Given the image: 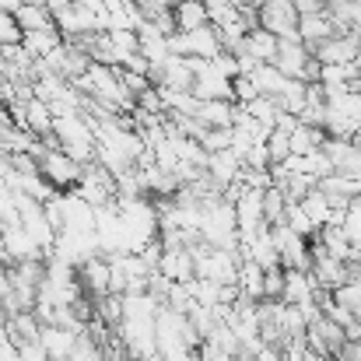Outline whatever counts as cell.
I'll use <instances>...</instances> for the list:
<instances>
[{
    "instance_id": "obj_2",
    "label": "cell",
    "mask_w": 361,
    "mask_h": 361,
    "mask_svg": "<svg viewBox=\"0 0 361 361\" xmlns=\"http://www.w3.org/2000/svg\"><path fill=\"white\" fill-rule=\"evenodd\" d=\"M305 63H309V53H305L302 39H295V42H284V39H277V53H274L270 67H274L281 78H288V81H298V78H302V71H305Z\"/></svg>"
},
{
    "instance_id": "obj_5",
    "label": "cell",
    "mask_w": 361,
    "mask_h": 361,
    "mask_svg": "<svg viewBox=\"0 0 361 361\" xmlns=\"http://www.w3.org/2000/svg\"><path fill=\"white\" fill-rule=\"evenodd\" d=\"M298 207L305 211V218H309L316 228H326V225H330V214H334V211H330V204H326V197H323L319 190H312L309 197H302Z\"/></svg>"
},
{
    "instance_id": "obj_4",
    "label": "cell",
    "mask_w": 361,
    "mask_h": 361,
    "mask_svg": "<svg viewBox=\"0 0 361 361\" xmlns=\"http://www.w3.org/2000/svg\"><path fill=\"white\" fill-rule=\"evenodd\" d=\"M172 18H176V32H193V28L207 25V14H204L200 0H179L172 7Z\"/></svg>"
},
{
    "instance_id": "obj_6",
    "label": "cell",
    "mask_w": 361,
    "mask_h": 361,
    "mask_svg": "<svg viewBox=\"0 0 361 361\" xmlns=\"http://www.w3.org/2000/svg\"><path fill=\"white\" fill-rule=\"evenodd\" d=\"M295 11H298V18H305V14H323V0H288Z\"/></svg>"
},
{
    "instance_id": "obj_1",
    "label": "cell",
    "mask_w": 361,
    "mask_h": 361,
    "mask_svg": "<svg viewBox=\"0 0 361 361\" xmlns=\"http://www.w3.org/2000/svg\"><path fill=\"white\" fill-rule=\"evenodd\" d=\"M259 28L274 39L295 42L298 39V11L288 0H259Z\"/></svg>"
},
{
    "instance_id": "obj_7",
    "label": "cell",
    "mask_w": 361,
    "mask_h": 361,
    "mask_svg": "<svg viewBox=\"0 0 361 361\" xmlns=\"http://www.w3.org/2000/svg\"><path fill=\"white\" fill-rule=\"evenodd\" d=\"M351 147H358V151H361V126L351 133Z\"/></svg>"
},
{
    "instance_id": "obj_3",
    "label": "cell",
    "mask_w": 361,
    "mask_h": 361,
    "mask_svg": "<svg viewBox=\"0 0 361 361\" xmlns=\"http://www.w3.org/2000/svg\"><path fill=\"white\" fill-rule=\"evenodd\" d=\"M274 53H277V39H274L270 32H263V28L245 32V39H242V56H252L256 63H270Z\"/></svg>"
}]
</instances>
